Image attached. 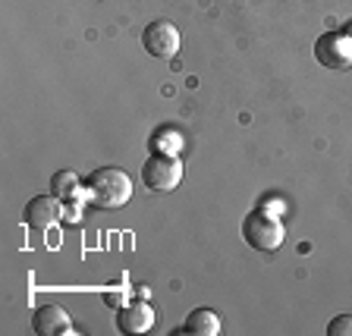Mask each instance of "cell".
<instances>
[{"label":"cell","instance_id":"cell-9","mask_svg":"<svg viewBox=\"0 0 352 336\" xmlns=\"http://www.w3.org/2000/svg\"><path fill=\"white\" fill-rule=\"evenodd\" d=\"M51 195H57L60 201H85V179H79L73 170H60L51 179Z\"/></svg>","mask_w":352,"mask_h":336},{"label":"cell","instance_id":"cell-6","mask_svg":"<svg viewBox=\"0 0 352 336\" xmlns=\"http://www.w3.org/2000/svg\"><path fill=\"white\" fill-rule=\"evenodd\" d=\"M63 214H66V205L57 195H38L25 205L22 220H25V227H32V229H51L54 223L63 220Z\"/></svg>","mask_w":352,"mask_h":336},{"label":"cell","instance_id":"cell-10","mask_svg":"<svg viewBox=\"0 0 352 336\" xmlns=\"http://www.w3.org/2000/svg\"><path fill=\"white\" fill-rule=\"evenodd\" d=\"M183 333H192V336H217L220 333V317L208 308H195L189 311V317L183 321Z\"/></svg>","mask_w":352,"mask_h":336},{"label":"cell","instance_id":"cell-3","mask_svg":"<svg viewBox=\"0 0 352 336\" xmlns=\"http://www.w3.org/2000/svg\"><path fill=\"white\" fill-rule=\"evenodd\" d=\"M142 183L151 192H173L183 183V161L176 154H154L142 164Z\"/></svg>","mask_w":352,"mask_h":336},{"label":"cell","instance_id":"cell-5","mask_svg":"<svg viewBox=\"0 0 352 336\" xmlns=\"http://www.w3.org/2000/svg\"><path fill=\"white\" fill-rule=\"evenodd\" d=\"M179 29L167 19H154L151 25H145L142 32V47H145L151 57H173L179 51Z\"/></svg>","mask_w":352,"mask_h":336},{"label":"cell","instance_id":"cell-11","mask_svg":"<svg viewBox=\"0 0 352 336\" xmlns=\"http://www.w3.org/2000/svg\"><path fill=\"white\" fill-rule=\"evenodd\" d=\"M148 145H151L154 154H176V157H179V154H183L186 139H183V132L173 129V126H161V129L151 135Z\"/></svg>","mask_w":352,"mask_h":336},{"label":"cell","instance_id":"cell-8","mask_svg":"<svg viewBox=\"0 0 352 336\" xmlns=\"http://www.w3.org/2000/svg\"><path fill=\"white\" fill-rule=\"evenodd\" d=\"M117 327L120 333H148V330L154 327V308L148 305L145 299H132L129 305L120 308V315H117Z\"/></svg>","mask_w":352,"mask_h":336},{"label":"cell","instance_id":"cell-2","mask_svg":"<svg viewBox=\"0 0 352 336\" xmlns=\"http://www.w3.org/2000/svg\"><path fill=\"white\" fill-rule=\"evenodd\" d=\"M283 236H286V229L280 223V217L271 211H264V208L249 211L245 220H242V239L255 251H277L283 245Z\"/></svg>","mask_w":352,"mask_h":336},{"label":"cell","instance_id":"cell-4","mask_svg":"<svg viewBox=\"0 0 352 336\" xmlns=\"http://www.w3.org/2000/svg\"><path fill=\"white\" fill-rule=\"evenodd\" d=\"M315 60L324 69H349L352 66V38L346 32H324L315 41Z\"/></svg>","mask_w":352,"mask_h":336},{"label":"cell","instance_id":"cell-12","mask_svg":"<svg viewBox=\"0 0 352 336\" xmlns=\"http://www.w3.org/2000/svg\"><path fill=\"white\" fill-rule=\"evenodd\" d=\"M327 336H352V315H337L330 317Z\"/></svg>","mask_w":352,"mask_h":336},{"label":"cell","instance_id":"cell-7","mask_svg":"<svg viewBox=\"0 0 352 336\" xmlns=\"http://www.w3.org/2000/svg\"><path fill=\"white\" fill-rule=\"evenodd\" d=\"M32 330H35L38 336H69L76 333L73 330V321H69V315H66V308L60 305H41L35 308V315H32Z\"/></svg>","mask_w":352,"mask_h":336},{"label":"cell","instance_id":"cell-1","mask_svg":"<svg viewBox=\"0 0 352 336\" xmlns=\"http://www.w3.org/2000/svg\"><path fill=\"white\" fill-rule=\"evenodd\" d=\"M132 198V179L120 167H101L85 176V201L104 211H117Z\"/></svg>","mask_w":352,"mask_h":336}]
</instances>
